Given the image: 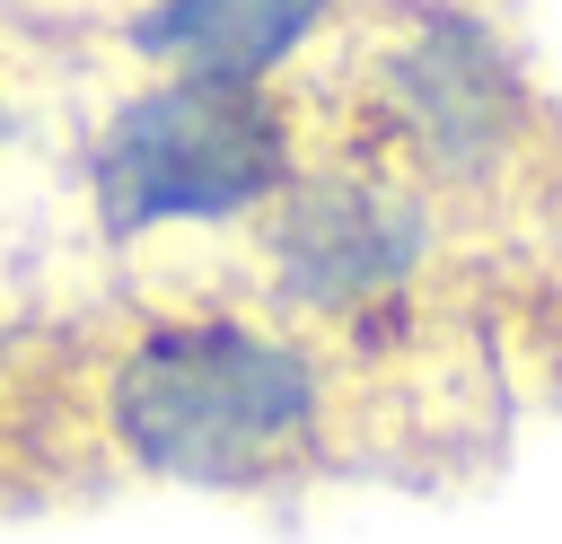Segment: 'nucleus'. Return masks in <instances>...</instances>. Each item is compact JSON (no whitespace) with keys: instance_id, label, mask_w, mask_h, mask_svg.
<instances>
[{"instance_id":"1","label":"nucleus","mask_w":562,"mask_h":544,"mask_svg":"<svg viewBox=\"0 0 562 544\" xmlns=\"http://www.w3.org/2000/svg\"><path fill=\"white\" fill-rule=\"evenodd\" d=\"M334 369L237 307L140 325L105 369V439L184 491H290L334 456Z\"/></svg>"},{"instance_id":"4","label":"nucleus","mask_w":562,"mask_h":544,"mask_svg":"<svg viewBox=\"0 0 562 544\" xmlns=\"http://www.w3.org/2000/svg\"><path fill=\"white\" fill-rule=\"evenodd\" d=\"M378 132H386V158L413 193L448 184V193H492L527 167V123H536V97L527 79L509 70V53L457 18V9H422L404 18V35L378 53ZM369 158V167H386Z\"/></svg>"},{"instance_id":"3","label":"nucleus","mask_w":562,"mask_h":544,"mask_svg":"<svg viewBox=\"0 0 562 544\" xmlns=\"http://www.w3.org/2000/svg\"><path fill=\"white\" fill-rule=\"evenodd\" d=\"M430 263V193L395 167H299L263 211V272L272 298L299 316L342 325L360 351L413 333V281Z\"/></svg>"},{"instance_id":"6","label":"nucleus","mask_w":562,"mask_h":544,"mask_svg":"<svg viewBox=\"0 0 562 544\" xmlns=\"http://www.w3.org/2000/svg\"><path fill=\"white\" fill-rule=\"evenodd\" d=\"M0 123H9V114H0Z\"/></svg>"},{"instance_id":"2","label":"nucleus","mask_w":562,"mask_h":544,"mask_svg":"<svg viewBox=\"0 0 562 544\" xmlns=\"http://www.w3.org/2000/svg\"><path fill=\"white\" fill-rule=\"evenodd\" d=\"M290 175H299V123L272 88L246 79H149L105 114L88 149L105 237L246 219L272 211Z\"/></svg>"},{"instance_id":"5","label":"nucleus","mask_w":562,"mask_h":544,"mask_svg":"<svg viewBox=\"0 0 562 544\" xmlns=\"http://www.w3.org/2000/svg\"><path fill=\"white\" fill-rule=\"evenodd\" d=\"M342 0H149L132 18V53L167 79H246L272 88V70L334 18Z\"/></svg>"}]
</instances>
